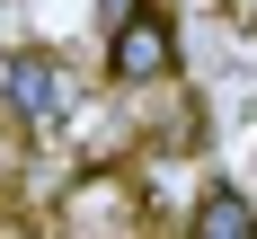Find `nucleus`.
Wrapping results in <instances>:
<instances>
[{
  "mask_svg": "<svg viewBox=\"0 0 257 239\" xmlns=\"http://www.w3.org/2000/svg\"><path fill=\"white\" fill-rule=\"evenodd\" d=\"M169 71H178V27H169V9H160V0L124 9L115 36H106V80H115V89H160Z\"/></svg>",
  "mask_w": 257,
  "mask_h": 239,
  "instance_id": "f257e3e1",
  "label": "nucleus"
},
{
  "mask_svg": "<svg viewBox=\"0 0 257 239\" xmlns=\"http://www.w3.org/2000/svg\"><path fill=\"white\" fill-rule=\"evenodd\" d=\"M0 98H9V115H18L27 133H53L62 115H71V71H62L53 53H9Z\"/></svg>",
  "mask_w": 257,
  "mask_h": 239,
  "instance_id": "f03ea898",
  "label": "nucleus"
},
{
  "mask_svg": "<svg viewBox=\"0 0 257 239\" xmlns=\"http://www.w3.org/2000/svg\"><path fill=\"white\" fill-rule=\"evenodd\" d=\"M186 221H195V230H204V239H257V204H248V195H239V186H204V195H195V212H186Z\"/></svg>",
  "mask_w": 257,
  "mask_h": 239,
  "instance_id": "7ed1b4c3",
  "label": "nucleus"
},
{
  "mask_svg": "<svg viewBox=\"0 0 257 239\" xmlns=\"http://www.w3.org/2000/svg\"><path fill=\"white\" fill-rule=\"evenodd\" d=\"M62 221H71V230H106V221H133V195H124L115 177H89L71 204H62Z\"/></svg>",
  "mask_w": 257,
  "mask_h": 239,
  "instance_id": "20e7f679",
  "label": "nucleus"
},
{
  "mask_svg": "<svg viewBox=\"0 0 257 239\" xmlns=\"http://www.w3.org/2000/svg\"><path fill=\"white\" fill-rule=\"evenodd\" d=\"M248 177H257V159H248Z\"/></svg>",
  "mask_w": 257,
  "mask_h": 239,
  "instance_id": "39448f33",
  "label": "nucleus"
}]
</instances>
